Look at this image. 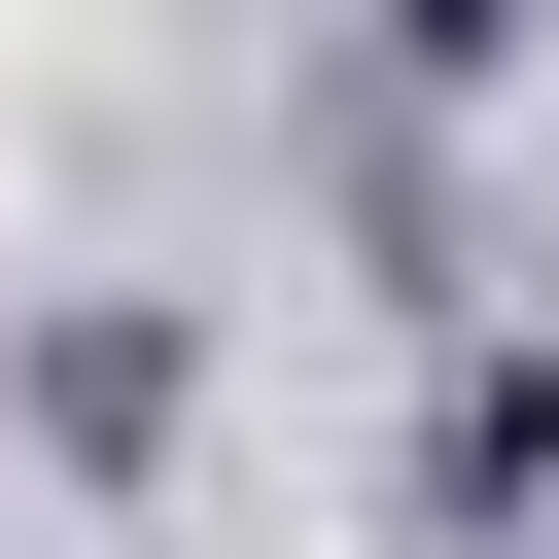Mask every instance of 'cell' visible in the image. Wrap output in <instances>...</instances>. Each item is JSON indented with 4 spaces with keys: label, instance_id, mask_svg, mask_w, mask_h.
Returning <instances> with one entry per match:
<instances>
[]
</instances>
